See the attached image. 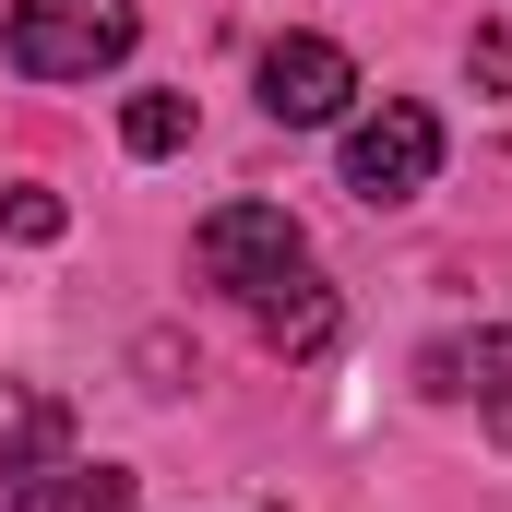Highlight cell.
I'll return each instance as SVG.
<instances>
[{"label":"cell","instance_id":"obj_1","mask_svg":"<svg viewBox=\"0 0 512 512\" xmlns=\"http://www.w3.org/2000/svg\"><path fill=\"white\" fill-rule=\"evenodd\" d=\"M143 12L131 0H12V72L24 84H96L120 72Z\"/></svg>","mask_w":512,"mask_h":512},{"label":"cell","instance_id":"obj_2","mask_svg":"<svg viewBox=\"0 0 512 512\" xmlns=\"http://www.w3.org/2000/svg\"><path fill=\"white\" fill-rule=\"evenodd\" d=\"M191 262H203V286H227V298L251 310V298H274L286 274H310V239H298L286 203H215V215L191 227Z\"/></svg>","mask_w":512,"mask_h":512},{"label":"cell","instance_id":"obj_3","mask_svg":"<svg viewBox=\"0 0 512 512\" xmlns=\"http://www.w3.org/2000/svg\"><path fill=\"white\" fill-rule=\"evenodd\" d=\"M429 179H441V120L417 96H382L370 120L346 131V191L358 203H417Z\"/></svg>","mask_w":512,"mask_h":512},{"label":"cell","instance_id":"obj_4","mask_svg":"<svg viewBox=\"0 0 512 512\" xmlns=\"http://www.w3.org/2000/svg\"><path fill=\"white\" fill-rule=\"evenodd\" d=\"M251 84H262V120L322 131V120H346V96H358V60H346L334 36H274Z\"/></svg>","mask_w":512,"mask_h":512},{"label":"cell","instance_id":"obj_5","mask_svg":"<svg viewBox=\"0 0 512 512\" xmlns=\"http://www.w3.org/2000/svg\"><path fill=\"white\" fill-rule=\"evenodd\" d=\"M60 441H72V417H60L48 393H24V405H12V429H0V512H36V501H48Z\"/></svg>","mask_w":512,"mask_h":512},{"label":"cell","instance_id":"obj_6","mask_svg":"<svg viewBox=\"0 0 512 512\" xmlns=\"http://www.w3.org/2000/svg\"><path fill=\"white\" fill-rule=\"evenodd\" d=\"M251 322H262L274 358H322V346H334V286H322V274H286L274 298H251Z\"/></svg>","mask_w":512,"mask_h":512},{"label":"cell","instance_id":"obj_7","mask_svg":"<svg viewBox=\"0 0 512 512\" xmlns=\"http://www.w3.org/2000/svg\"><path fill=\"white\" fill-rule=\"evenodd\" d=\"M417 370H429V393H489V405H501V429H512V334H465V346H429Z\"/></svg>","mask_w":512,"mask_h":512},{"label":"cell","instance_id":"obj_8","mask_svg":"<svg viewBox=\"0 0 512 512\" xmlns=\"http://www.w3.org/2000/svg\"><path fill=\"white\" fill-rule=\"evenodd\" d=\"M120 143H131V155H179V143H191V96H167V84L131 96V108H120Z\"/></svg>","mask_w":512,"mask_h":512},{"label":"cell","instance_id":"obj_9","mask_svg":"<svg viewBox=\"0 0 512 512\" xmlns=\"http://www.w3.org/2000/svg\"><path fill=\"white\" fill-rule=\"evenodd\" d=\"M60 512H143L131 465H60Z\"/></svg>","mask_w":512,"mask_h":512},{"label":"cell","instance_id":"obj_10","mask_svg":"<svg viewBox=\"0 0 512 512\" xmlns=\"http://www.w3.org/2000/svg\"><path fill=\"white\" fill-rule=\"evenodd\" d=\"M0 227H12V239H36V251H48V239H60V227H72V215H60V191H36V179H12V191H0Z\"/></svg>","mask_w":512,"mask_h":512}]
</instances>
